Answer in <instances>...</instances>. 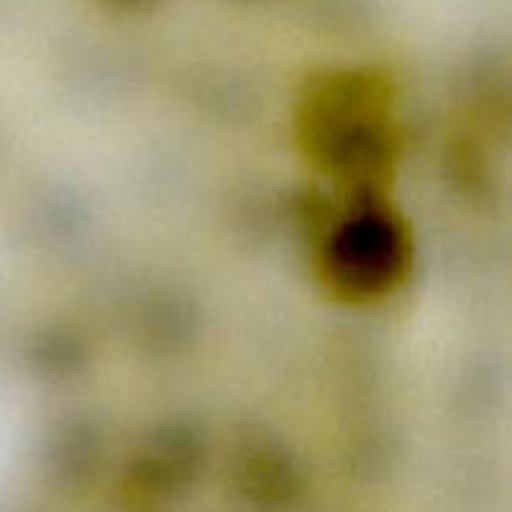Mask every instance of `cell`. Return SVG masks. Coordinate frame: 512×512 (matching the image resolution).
<instances>
[{"mask_svg": "<svg viewBox=\"0 0 512 512\" xmlns=\"http://www.w3.org/2000/svg\"><path fill=\"white\" fill-rule=\"evenodd\" d=\"M108 3L120 5V8H140V5H148L153 0H108Z\"/></svg>", "mask_w": 512, "mask_h": 512, "instance_id": "6da1fadb", "label": "cell"}]
</instances>
